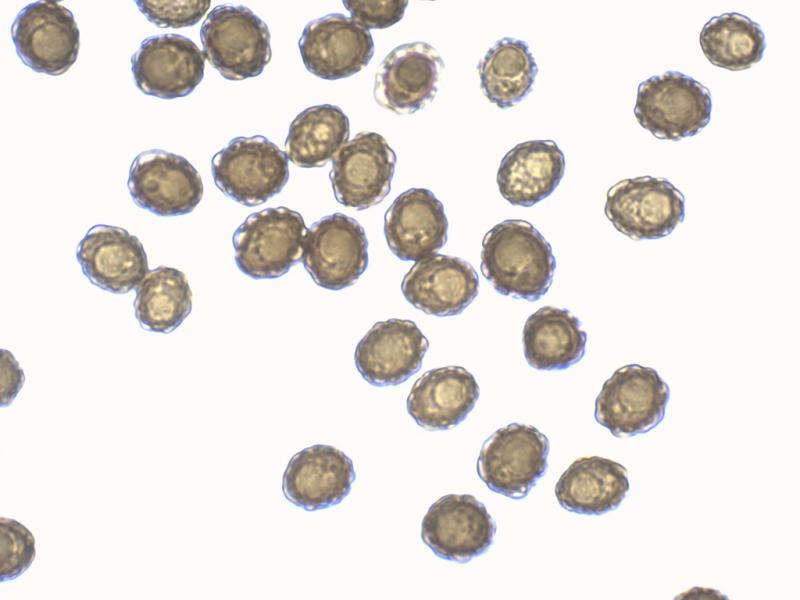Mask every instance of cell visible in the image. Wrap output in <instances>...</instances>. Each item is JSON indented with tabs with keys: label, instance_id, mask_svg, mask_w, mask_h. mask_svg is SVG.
Here are the masks:
<instances>
[{
	"label": "cell",
	"instance_id": "d6986e66",
	"mask_svg": "<svg viewBox=\"0 0 800 600\" xmlns=\"http://www.w3.org/2000/svg\"><path fill=\"white\" fill-rule=\"evenodd\" d=\"M76 256L89 281L111 293L132 291L149 271L143 245L121 227L93 226L79 242Z\"/></svg>",
	"mask_w": 800,
	"mask_h": 600
},
{
	"label": "cell",
	"instance_id": "277c9868",
	"mask_svg": "<svg viewBox=\"0 0 800 600\" xmlns=\"http://www.w3.org/2000/svg\"><path fill=\"white\" fill-rule=\"evenodd\" d=\"M218 189L248 207L279 194L289 179L288 157L262 135L236 137L211 160Z\"/></svg>",
	"mask_w": 800,
	"mask_h": 600
},
{
	"label": "cell",
	"instance_id": "5b68a950",
	"mask_svg": "<svg viewBox=\"0 0 800 600\" xmlns=\"http://www.w3.org/2000/svg\"><path fill=\"white\" fill-rule=\"evenodd\" d=\"M308 228L297 211L266 208L249 215L233 234L235 262L253 279H274L300 261Z\"/></svg>",
	"mask_w": 800,
	"mask_h": 600
},
{
	"label": "cell",
	"instance_id": "4dcf8cb0",
	"mask_svg": "<svg viewBox=\"0 0 800 600\" xmlns=\"http://www.w3.org/2000/svg\"><path fill=\"white\" fill-rule=\"evenodd\" d=\"M140 12L162 28H183L197 24L208 11L209 0H136Z\"/></svg>",
	"mask_w": 800,
	"mask_h": 600
},
{
	"label": "cell",
	"instance_id": "7a4b0ae2",
	"mask_svg": "<svg viewBox=\"0 0 800 600\" xmlns=\"http://www.w3.org/2000/svg\"><path fill=\"white\" fill-rule=\"evenodd\" d=\"M204 56L228 80L260 75L272 57L270 32L252 10L239 5H218L200 29Z\"/></svg>",
	"mask_w": 800,
	"mask_h": 600
},
{
	"label": "cell",
	"instance_id": "6da1fadb",
	"mask_svg": "<svg viewBox=\"0 0 800 600\" xmlns=\"http://www.w3.org/2000/svg\"><path fill=\"white\" fill-rule=\"evenodd\" d=\"M555 268L551 245L525 220H504L482 240L481 272L502 295L539 300L549 290Z\"/></svg>",
	"mask_w": 800,
	"mask_h": 600
},
{
	"label": "cell",
	"instance_id": "30bf717a",
	"mask_svg": "<svg viewBox=\"0 0 800 600\" xmlns=\"http://www.w3.org/2000/svg\"><path fill=\"white\" fill-rule=\"evenodd\" d=\"M11 37L21 61L38 73L59 76L76 62L80 36L73 13L55 1H36L15 17Z\"/></svg>",
	"mask_w": 800,
	"mask_h": 600
},
{
	"label": "cell",
	"instance_id": "8992f818",
	"mask_svg": "<svg viewBox=\"0 0 800 600\" xmlns=\"http://www.w3.org/2000/svg\"><path fill=\"white\" fill-rule=\"evenodd\" d=\"M669 398V386L655 369L628 364L604 382L594 417L613 436L632 437L661 423Z\"/></svg>",
	"mask_w": 800,
	"mask_h": 600
},
{
	"label": "cell",
	"instance_id": "3957f363",
	"mask_svg": "<svg viewBox=\"0 0 800 600\" xmlns=\"http://www.w3.org/2000/svg\"><path fill=\"white\" fill-rule=\"evenodd\" d=\"M711 110L708 88L683 73L667 71L639 84L634 115L656 138L679 141L706 127Z\"/></svg>",
	"mask_w": 800,
	"mask_h": 600
},
{
	"label": "cell",
	"instance_id": "f1b7e54d",
	"mask_svg": "<svg viewBox=\"0 0 800 600\" xmlns=\"http://www.w3.org/2000/svg\"><path fill=\"white\" fill-rule=\"evenodd\" d=\"M699 40L711 64L732 71L749 69L760 62L766 48L761 26L736 12L712 17L702 28Z\"/></svg>",
	"mask_w": 800,
	"mask_h": 600
},
{
	"label": "cell",
	"instance_id": "83f0119b",
	"mask_svg": "<svg viewBox=\"0 0 800 600\" xmlns=\"http://www.w3.org/2000/svg\"><path fill=\"white\" fill-rule=\"evenodd\" d=\"M192 309V292L186 275L172 267L149 270L136 288L135 317L142 328L168 334L178 328Z\"/></svg>",
	"mask_w": 800,
	"mask_h": 600
},
{
	"label": "cell",
	"instance_id": "484cf974",
	"mask_svg": "<svg viewBox=\"0 0 800 600\" xmlns=\"http://www.w3.org/2000/svg\"><path fill=\"white\" fill-rule=\"evenodd\" d=\"M349 136V119L340 107L312 106L299 113L290 124L285 153L298 167H322L348 142Z\"/></svg>",
	"mask_w": 800,
	"mask_h": 600
},
{
	"label": "cell",
	"instance_id": "4fadbf2b",
	"mask_svg": "<svg viewBox=\"0 0 800 600\" xmlns=\"http://www.w3.org/2000/svg\"><path fill=\"white\" fill-rule=\"evenodd\" d=\"M496 524L485 505L469 494H448L434 502L421 523L422 541L449 561L469 562L491 546Z\"/></svg>",
	"mask_w": 800,
	"mask_h": 600
},
{
	"label": "cell",
	"instance_id": "8fae6325",
	"mask_svg": "<svg viewBox=\"0 0 800 600\" xmlns=\"http://www.w3.org/2000/svg\"><path fill=\"white\" fill-rule=\"evenodd\" d=\"M127 187L137 206L165 217L192 212L203 196V183L193 165L161 149L134 158Z\"/></svg>",
	"mask_w": 800,
	"mask_h": 600
},
{
	"label": "cell",
	"instance_id": "9a60e30c",
	"mask_svg": "<svg viewBox=\"0 0 800 600\" xmlns=\"http://www.w3.org/2000/svg\"><path fill=\"white\" fill-rule=\"evenodd\" d=\"M205 56L189 38L162 34L146 38L131 57L136 86L146 95L175 99L189 95L204 76Z\"/></svg>",
	"mask_w": 800,
	"mask_h": 600
},
{
	"label": "cell",
	"instance_id": "e0dca14e",
	"mask_svg": "<svg viewBox=\"0 0 800 600\" xmlns=\"http://www.w3.org/2000/svg\"><path fill=\"white\" fill-rule=\"evenodd\" d=\"M429 342L414 321L392 318L375 323L356 346L354 361L368 383L399 385L422 366Z\"/></svg>",
	"mask_w": 800,
	"mask_h": 600
},
{
	"label": "cell",
	"instance_id": "2e32d148",
	"mask_svg": "<svg viewBox=\"0 0 800 600\" xmlns=\"http://www.w3.org/2000/svg\"><path fill=\"white\" fill-rule=\"evenodd\" d=\"M298 47L306 69L326 80L358 73L374 55L370 31L341 13L310 21L303 29Z\"/></svg>",
	"mask_w": 800,
	"mask_h": 600
},
{
	"label": "cell",
	"instance_id": "603a6c76",
	"mask_svg": "<svg viewBox=\"0 0 800 600\" xmlns=\"http://www.w3.org/2000/svg\"><path fill=\"white\" fill-rule=\"evenodd\" d=\"M564 172L565 156L553 140H529L517 144L502 158L497 184L510 204L530 207L553 193Z\"/></svg>",
	"mask_w": 800,
	"mask_h": 600
},
{
	"label": "cell",
	"instance_id": "d6a6232c",
	"mask_svg": "<svg viewBox=\"0 0 800 600\" xmlns=\"http://www.w3.org/2000/svg\"><path fill=\"white\" fill-rule=\"evenodd\" d=\"M1 371L2 405L4 406L9 405L17 395L24 376L12 354L4 349L2 350Z\"/></svg>",
	"mask_w": 800,
	"mask_h": 600
},
{
	"label": "cell",
	"instance_id": "ba28073f",
	"mask_svg": "<svg viewBox=\"0 0 800 600\" xmlns=\"http://www.w3.org/2000/svg\"><path fill=\"white\" fill-rule=\"evenodd\" d=\"M548 453L549 440L536 427L512 423L483 443L477 473L491 491L521 499L545 474Z\"/></svg>",
	"mask_w": 800,
	"mask_h": 600
},
{
	"label": "cell",
	"instance_id": "7402d4cb",
	"mask_svg": "<svg viewBox=\"0 0 800 600\" xmlns=\"http://www.w3.org/2000/svg\"><path fill=\"white\" fill-rule=\"evenodd\" d=\"M474 376L461 366L426 371L412 386L406 406L422 428L448 430L464 421L479 398Z\"/></svg>",
	"mask_w": 800,
	"mask_h": 600
},
{
	"label": "cell",
	"instance_id": "5bb4252c",
	"mask_svg": "<svg viewBox=\"0 0 800 600\" xmlns=\"http://www.w3.org/2000/svg\"><path fill=\"white\" fill-rule=\"evenodd\" d=\"M444 67L438 51L426 42L399 45L376 71L374 98L399 115L415 113L434 99Z\"/></svg>",
	"mask_w": 800,
	"mask_h": 600
},
{
	"label": "cell",
	"instance_id": "4316f807",
	"mask_svg": "<svg viewBox=\"0 0 800 600\" xmlns=\"http://www.w3.org/2000/svg\"><path fill=\"white\" fill-rule=\"evenodd\" d=\"M484 95L501 109L519 103L532 90L538 67L527 42L498 40L478 65Z\"/></svg>",
	"mask_w": 800,
	"mask_h": 600
},
{
	"label": "cell",
	"instance_id": "cb8c5ba5",
	"mask_svg": "<svg viewBox=\"0 0 800 600\" xmlns=\"http://www.w3.org/2000/svg\"><path fill=\"white\" fill-rule=\"evenodd\" d=\"M629 488L627 469L622 464L591 456L575 460L562 473L555 496L567 511L602 515L618 508Z\"/></svg>",
	"mask_w": 800,
	"mask_h": 600
},
{
	"label": "cell",
	"instance_id": "44dd1931",
	"mask_svg": "<svg viewBox=\"0 0 800 600\" xmlns=\"http://www.w3.org/2000/svg\"><path fill=\"white\" fill-rule=\"evenodd\" d=\"M384 234L388 247L402 261H419L435 254L448 236L443 204L426 188L401 193L385 213Z\"/></svg>",
	"mask_w": 800,
	"mask_h": 600
},
{
	"label": "cell",
	"instance_id": "7c38bea8",
	"mask_svg": "<svg viewBox=\"0 0 800 600\" xmlns=\"http://www.w3.org/2000/svg\"><path fill=\"white\" fill-rule=\"evenodd\" d=\"M396 154L376 132H360L332 159L329 174L335 199L345 207L364 210L390 192Z\"/></svg>",
	"mask_w": 800,
	"mask_h": 600
},
{
	"label": "cell",
	"instance_id": "9c48e42d",
	"mask_svg": "<svg viewBox=\"0 0 800 600\" xmlns=\"http://www.w3.org/2000/svg\"><path fill=\"white\" fill-rule=\"evenodd\" d=\"M368 260L364 228L342 213L313 223L302 243L300 262L314 282L328 290L338 291L355 284Z\"/></svg>",
	"mask_w": 800,
	"mask_h": 600
},
{
	"label": "cell",
	"instance_id": "1f68e13d",
	"mask_svg": "<svg viewBox=\"0 0 800 600\" xmlns=\"http://www.w3.org/2000/svg\"><path fill=\"white\" fill-rule=\"evenodd\" d=\"M351 18L366 29H385L399 22L407 0H344Z\"/></svg>",
	"mask_w": 800,
	"mask_h": 600
},
{
	"label": "cell",
	"instance_id": "52a82bcc",
	"mask_svg": "<svg viewBox=\"0 0 800 600\" xmlns=\"http://www.w3.org/2000/svg\"><path fill=\"white\" fill-rule=\"evenodd\" d=\"M604 212L614 228L632 240L660 239L683 222L685 198L665 178H628L608 190Z\"/></svg>",
	"mask_w": 800,
	"mask_h": 600
},
{
	"label": "cell",
	"instance_id": "ac0fdd59",
	"mask_svg": "<svg viewBox=\"0 0 800 600\" xmlns=\"http://www.w3.org/2000/svg\"><path fill=\"white\" fill-rule=\"evenodd\" d=\"M352 460L339 449L316 444L297 452L282 479L285 498L314 511L339 504L350 493L355 480Z\"/></svg>",
	"mask_w": 800,
	"mask_h": 600
},
{
	"label": "cell",
	"instance_id": "f546056e",
	"mask_svg": "<svg viewBox=\"0 0 800 600\" xmlns=\"http://www.w3.org/2000/svg\"><path fill=\"white\" fill-rule=\"evenodd\" d=\"M0 581L19 577L32 564L36 550L32 533L13 519L0 520Z\"/></svg>",
	"mask_w": 800,
	"mask_h": 600
},
{
	"label": "cell",
	"instance_id": "d4e9b609",
	"mask_svg": "<svg viewBox=\"0 0 800 600\" xmlns=\"http://www.w3.org/2000/svg\"><path fill=\"white\" fill-rule=\"evenodd\" d=\"M524 356L538 370H564L579 362L587 334L567 309L544 306L530 315L523 328Z\"/></svg>",
	"mask_w": 800,
	"mask_h": 600
},
{
	"label": "cell",
	"instance_id": "ffe728a7",
	"mask_svg": "<svg viewBox=\"0 0 800 600\" xmlns=\"http://www.w3.org/2000/svg\"><path fill=\"white\" fill-rule=\"evenodd\" d=\"M479 277L459 258L433 254L410 268L401 283L405 299L426 314L445 317L462 313L475 299Z\"/></svg>",
	"mask_w": 800,
	"mask_h": 600
}]
</instances>
